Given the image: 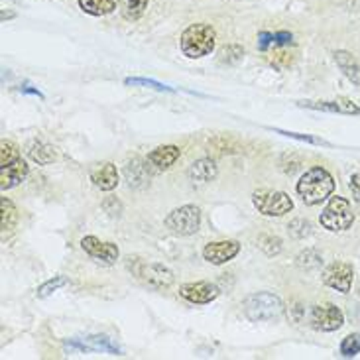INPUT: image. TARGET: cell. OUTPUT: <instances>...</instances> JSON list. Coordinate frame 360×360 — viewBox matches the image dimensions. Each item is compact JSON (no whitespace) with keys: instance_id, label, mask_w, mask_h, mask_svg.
Masks as SVG:
<instances>
[{"instance_id":"8d00e7d4","label":"cell","mask_w":360,"mask_h":360,"mask_svg":"<svg viewBox=\"0 0 360 360\" xmlns=\"http://www.w3.org/2000/svg\"><path fill=\"white\" fill-rule=\"evenodd\" d=\"M20 93H26V95H34V97L44 98V93H41L39 89H36V87H32V85H28V83H24V85H20Z\"/></svg>"},{"instance_id":"83f0119b","label":"cell","mask_w":360,"mask_h":360,"mask_svg":"<svg viewBox=\"0 0 360 360\" xmlns=\"http://www.w3.org/2000/svg\"><path fill=\"white\" fill-rule=\"evenodd\" d=\"M244 56V48L243 46H238V44H229V46H224L221 49V63H226V65H234V63H238Z\"/></svg>"},{"instance_id":"7c38bea8","label":"cell","mask_w":360,"mask_h":360,"mask_svg":"<svg viewBox=\"0 0 360 360\" xmlns=\"http://www.w3.org/2000/svg\"><path fill=\"white\" fill-rule=\"evenodd\" d=\"M81 248L93 258V260H98V262L107 264V266H112L117 262L118 256H120V250L115 243H105L97 236H83L81 238Z\"/></svg>"},{"instance_id":"d6a6232c","label":"cell","mask_w":360,"mask_h":360,"mask_svg":"<svg viewBox=\"0 0 360 360\" xmlns=\"http://www.w3.org/2000/svg\"><path fill=\"white\" fill-rule=\"evenodd\" d=\"M270 63H272L276 69H280V71H282V69L292 65V58H290L285 51H276V53H274V58L270 59Z\"/></svg>"},{"instance_id":"3957f363","label":"cell","mask_w":360,"mask_h":360,"mask_svg":"<svg viewBox=\"0 0 360 360\" xmlns=\"http://www.w3.org/2000/svg\"><path fill=\"white\" fill-rule=\"evenodd\" d=\"M243 313L248 321H272L283 313L282 300L272 292H256L244 297Z\"/></svg>"},{"instance_id":"277c9868","label":"cell","mask_w":360,"mask_h":360,"mask_svg":"<svg viewBox=\"0 0 360 360\" xmlns=\"http://www.w3.org/2000/svg\"><path fill=\"white\" fill-rule=\"evenodd\" d=\"M319 223L323 229H327L329 233H345L349 231L354 223V213L352 207L349 203V199L345 197H331L327 207L323 209Z\"/></svg>"},{"instance_id":"e575fe53","label":"cell","mask_w":360,"mask_h":360,"mask_svg":"<svg viewBox=\"0 0 360 360\" xmlns=\"http://www.w3.org/2000/svg\"><path fill=\"white\" fill-rule=\"evenodd\" d=\"M270 46H274L272 32H260V34H258V49H260V51H268Z\"/></svg>"},{"instance_id":"8992f818","label":"cell","mask_w":360,"mask_h":360,"mask_svg":"<svg viewBox=\"0 0 360 360\" xmlns=\"http://www.w3.org/2000/svg\"><path fill=\"white\" fill-rule=\"evenodd\" d=\"M254 207L264 217H283L293 209L292 197L283 191H270V189H258L252 195Z\"/></svg>"},{"instance_id":"5bb4252c","label":"cell","mask_w":360,"mask_h":360,"mask_svg":"<svg viewBox=\"0 0 360 360\" xmlns=\"http://www.w3.org/2000/svg\"><path fill=\"white\" fill-rule=\"evenodd\" d=\"M30 174V166L26 164V160H22V156H18L16 160H12L8 164H2L0 166V187L6 191V189H12L20 185Z\"/></svg>"},{"instance_id":"4dcf8cb0","label":"cell","mask_w":360,"mask_h":360,"mask_svg":"<svg viewBox=\"0 0 360 360\" xmlns=\"http://www.w3.org/2000/svg\"><path fill=\"white\" fill-rule=\"evenodd\" d=\"M288 229H290V234H292L293 238H305V236L311 234V223L309 221H303V219L292 221Z\"/></svg>"},{"instance_id":"d6986e66","label":"cell","mask_w":360,"mask_h":360,"mask_svg":"<svg viewBox=\"0 0 360 360\" xmlns=\"http://www.w3.org/2000/svg\"><path fill=\"white\" fill-rule=\"evenodd\" d=\"M335 61H337V65L341 69L342 73H345V77L352 81L356 87H360V63L359 59L354 58L352 53L349 51H345V49H339V51H335Z\"/></svg>"},{"instance_id":"30bf717a","label":"cell","mask_w":360,"mask_h":360,"mask_svg":"<svg viewBox=\"0 0 360 360\" xmlns=\"http://www.w3.org/2000/svg\"><path fill=\"white\" fill-rule=\"evenodd\" d=\"M63 345H65L68 351L108 352V354H115V356H122V351L105 335H91V337H83V339H68Z\"/></svg>"},{"instance_id":"e0dca14e","label":"cell","mask_w":360,"mask_h":360,"mask_svg":"<svg viewBox=\"0 0 360 360\" xmlns=\"http://www.w3.org/2000/svg\"><path fill=\"white\" fill-rule=\"evenodd\" d=\"M91 181L101 191H112L118 185V169L112 162H103L91 169Z\"/></svg>"},{"instance_id":"2e32d148","label":"cell","mask_w":360,"mask_h":360,"mask_svg":"<svg viewBox=\"0 0 360 360\" xmlns=\"http://www.w3.org/2000/svg\"><path fill=\"white\" fill-rule=\"evenodd\" d=\"M179 158H181V148L166 144V146H158L156 150H152L148 154L146 164H150L156 172H166L176 164Z\"/></svg>"},{"instance_id":"d590c367","label":"cell","mask_w":360,"mask_h":360,"mask_svg":"<svg viewBox=\"0 0 360 360\" xmlns=\"http://www.w3.org/2000/svg\"><path fill=\"white\" fill-rule=\"evenodd\" d=\"M349 189H351L352 199H354V201L360 205V174H354V176H351Z\"/></svg>"},{"instance_id":"f1b7e54d","label":"cell","mask_w":360,"mask_h":360,"mask_svg":"<svg viewBox=\"0 0 360 360\" xmlns=\"http://www.w3.org/2000/svg\"><path fill=\"white\" fill-rule=\"evenodd\" d=\"M276 134H282L285 138H293L300 142H307V144H315V146H329V142H325L323 138L311 136V134H300V132H290V130H280V128H270Z\"/></svg>"},{"instance_id":"f546056e","label":"cell","mask_w":360,"mask_h":360,"mask_svg":"<svg viewBox=\"0 0 360 360\" xmlns=\"http://www.w3.org/2000/svg\"><path fill=\"white\" fill-rule=\"evenodd\" d=\"M321 256L315 252V250H305L297 256V266L300 268H305V270H311V268H317L321 266Z\"/></svg>"},{"instance_id":"74e56055","label":"cell","mask_w":360,"mask_h":360,"mask_svg":"<svg viewBox=\"0 0 360 360\" xmlns=\"http://www.w3.org/2000/svg\"><path fill=\"white\" fill-rule=\"evenodd\" d=\"M6 18H14V14H12V12H2V20Z\"/></svg>"},{"instance_id":"7a4b0ae2","label":"cell","mask_w":360,"mask_h":360,"mask_svg":"<svg viewBox=\"0 0 360 360\" xmlns=\"http://www.w3.org/2000/svg\"><path fill=\"white\" fill-rule=\"evenodd\" d=\"M217 46V32L207 22H195L189 24L179 36V48L185 58L201 59L211 56Z\"/></svg>"},{"instance_id":"ba28073f","label":"cell","mask_w":360,"mask_h":360,"mask_svg":"<svg viewBox=\"0 0 360 360\" xmlns=\"http://www.w3.org/2000/svg\"><path fill=\"white\" fill-rule=\"evenodd\" d=\"M134 274L138 280H142L150 288H156V290H166L176 280L174 272L167 266L158 262H140L134 268Z\"/></svg>"},{"instance_id":"ac0fdd59","label":"cell","mask_w":360,"mask_h":360,"mask_svg":"<svg viewBox=\"0 0 360 360\" xmlns=\"http://www.w3.org/2000/svg\"><path fill=\"white\" fill-rule=\"evenodd\" d=\"M217 174H219V167H217L214 160H211V158L197 160L187 169V177H189V181L193 185L209 184V181H213L214 177H217Z\"/></svg>"},{"instance_id":"603a6c76","label":"cell","mask_w":360,"mask_h":360,"mask_svg":"<svg viewBox=\"0 0 360 360\" xmlns=\"http://www.w3.org/2000/svg\"><path fill=\"white\" fill-rule=\"evenodd\" d=\"M148 4H150V0H124V4H122V16L128 22H136V20L144 16Z\"/></svg>"},{"instance_id":"1f68e13d","label":"cell","mask_w":360,"mask_h":360,"mask_svg":"<svg viewBox=\"0 0 360 360\" xmlns=\"http://www.w3.org/2000/svg\"><path fill=\"white\" fill-rule=\"evenodd\" d=\"M20 156V150L12 142H6V140H2L0 142V166L2 164H8L12 160H16Z\"/></svg>"},{"instance_id":"836d02e7","label":"cell","mask_w":360,"mask_h":360,"mask_svg":"<svg viewBox=\"0 0 360 360\" xmlns=\"http://www.w3.org/2000/svg\"><path fill=\"white\" fill-rule=\"evenodd\" d=\"M274 46H293L292 32H276L274 34Z\"/></svg>"},{"instance_id":"d4e9b609","label":"cell","mask_w":360,"mask_h":360,"mask_svg":"<svg viewBox=\"0 0 360 360\" xmlns=\"http://www.w3.org/2000/svg\"><path fill=\"white\" fill-rule=\"evenodd\" d=\"M69 280L65 278V276H53L51 280H48L46 283H41L38 288V292H36V297H39V300H46V297H49L53 292H58L59 288H63V285H68Z\"/></svg>"},{"instance_id":"44dd1931","label":"cell","mask_w":360,"mask_h":360,"mask_svg":"<svg viewBox=\"0 0 360 360\" xmlns=\"http://www.w3.org/2000/svg\"><path fill=\"white\" fill-rule=\"evenodd\" d=\"M79 8L83 10L89 16H95V18H101V16H108L112 14L115 10L118 8V2L120 0H77Z\"/></svg>"},{"instance_id":"ffe728a7","label":"cell","mask_w":360,"mask_h":360,"mask_svg":"<svg viewBox=\"0 0 360 360\" xmlns=\"http://www.w3.org/2000/svg\"><path fill=\"white\" fill-rule=\"evenodd\" d=\"M26 152H28L30 160L39 164V166H48V164H51V162L58 158L56 148L51 146V144H48V142H44V140H38V138L30 142L28 148H26Z\"/></svg>"},{"instance_id":"5b68a950","label":"cell","mask_w":360,"mask_h":360,"mask_svg":"<svg viewBox=\"0 0 360 360\" xmlns=\"http://www.w3.org/2000/svg\"><path fill=\"white\" fill-rule=\"evenodd\" d=\"M164 224L169 233L177 234V236H191L201 226V211L195 205H184L167 214Z\"/></svg>"},{"instance_id":"4316f807","label":"cell","mask_w":360,"mask_h":360,"mask_svg":"<svg viewBox=\"0 0 360 360\" xmlns=\"http://www.w3.org/2000/svg\"><path fill=\"white\" fill-rule=\"evenodd\" d=\"M258 246L266 256H278L282 252V238L272 236V234H264L258 238Z\"/></svg>"},{"instance_id":"8fae6325","label":"cell","mask_w":360,"mask_h":360,"mask_svg":"<svg viewBox=\"0 0 360 360\" xmlns=\"http://www.w3.org/2000/svg\"><path fill=\"white\" fill-rule=\"evenodd\" d=\"M221 295V290L217 283L211 282H191L179 285V297L193 305H207L213 303Z\"/></svg>"},{"instance_id":"cb8c5ba5","label":"cell","mask_w":360,"mask_h":360,"mask_svg":"<svg viewBox=\"0 0 360 360\" xmlns=\"http://www.w3.org/2000/svg\"><path fill=\"white\" fill-rule=\"evenodd\" d=\"M124 85L128 87H146V89H154V91H160V93H177L176 89L169 87V85H164L160 81H154V79H144V77H128L124 79Z\"/></svg>"},{"instance_id":"7402d4cb","label":"cell","mask_w":360,"mask_h":360,"mask_svg":"<svg viewBox=\"0 0 360 360\" xmlns=\"http://www.w3.org/2000/svg\"><path fill=\"white\" fill-rule=\"evenodd\" d=\"M18 223V209L8 197H0V229L2 234L12 233V229Z\"/></svg>"},{"instance_id":"52a82bcc","label":"cell","mask_w":360,"mask_h":360,"mask_svg":"<svg viewBox=\"0 0 360 360\" xmlns=\"http://www.w3.org/2000/svg\"><path fill=\"white\" fill-rule=\"evenodd\" d=\"M309 325H311V329L321 333L339 331L345 325V313L335 303L313 305L311 311H309Z\"/></svg>"},{"instance_id":"6da1fadb","label":"cell","mask_w":360,"mask_h":360,"mask_svg":"<svg viewBox=\"0 0 360 360\" xmlns=\"http://www.w3.org/2000/svg\"><path fill=\"white\" fill-rule=\"evenodd\" d=\"M295 191L307 207H315V205L323 203L331 197L333 191H335V179L325 167H309L300 177V181L295 185Z\"/></svg>"},{"instance_id":"9c48e42d","label":"cell","mask_w":360,"mask_h":360,"mask_svg":"<svg viewBox=\"0 0 360 360\" xmlns=\"http://www.w3.org/2000/svg\"><path fill=\"white\" fill-rule=\"evenodd\" d=\"M321 280L331 290L349 293L352 290V282H354V268L349 262H333L323 270Z\"/></svg>"},{"instance_id":"9a60e30c","label":"cell","mask_w":360,"mask_h":360,"mask_svg":"<svg viewBox=\"0 0 360 360\" xmlns=\"http://www.w3.org/2000/svg\"><path fill=\"white\" fill-rule=\"evenodd\" d=\"M303 108L323 110V112H339V115H360V107H356L349 98H337V101H302L297 103Z\"/></svg>"},{"instance_id":"484cf974","label":"cell","mask_w":360,"mask_h":360,"mask_svg":"<svg viewBox=\"0 0 360 360\" xmlns=\"http://www.w3.org/2000/svg\"><path fill=\"white\" fill-rule=\"evenodd\" d=\"M360 354V333H351L345 337L341 342V356L345 359H354Z\"/></svg>"},{"instance_id":"4fadbf2b","label":"cell","mask_w":360,"mask_h":360,"mask_svg":"<svg viewBox=\"0 0 360 360\" xmlns=\"http://www.w3.org/2000/svg\"><path fill=\"white\" fill-rule=\"evenodd\" d=\"M238 252H240L238 240H217V243H209L205 246L203 258L213 266H223V264L231 262Z\"/></svg>"}]
</instances>
